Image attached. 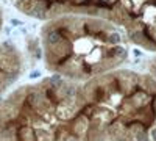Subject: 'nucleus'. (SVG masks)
Here are the masks:
<instances>
[{"mask_svg":"<svg viewBox=\"0 0 156 141\" xmlns=\"http://www.w3.org/2000/svg\"><path fill=\"white\" fill-rule=\"evenodd\" d=\"M42 74H41V71H31L30 72V79H39Z\"/></svg>","mask_w":156,"mask_h":141,"instance_id":"15","label":"nucleus"},{"mask_svg":"<svg viewBox=\"0 0 156 141\" xmlns=\"http://www.w3.org/2000/svg\"><path fill=\"white\" fill-rule=\"evenodd\" d=\"M67 127H69L72 136L81 139V138H84L87 135V132L90 129V121H89V118L86 116V114H83L80 111V113L75 114V116L67 122Z\"/></svg>","mask_w":156,"mask_h":141,"instance_id":"3","label":"nucleus"},{"mask_svg":"<svg viewBox=\"0 0 156 141\" xmlns=\"http://www.w3.org/2000/svg\"><path fill=\"white\" fill-rule=\"evenodd\" d=\"M139 88L145 89V91L151 93V94H156V79L154 77H142V79H139Z\"/></svg>","mask_w":156,"mask_h":141,"instance_id":"8","label":"nucleus"},{"mask_svg":"<svg viewBox=\"0 0 156 141\" xmlns=\"http://www.w3.org/2000/svg\"><path fill=\"white\" fill-rule=\"evenodd\" d=\"M106 43H108L109 46H120V43H122V35H120V33H117V32H111V33H108Z\"/></svg>","mask_w":156,"mask_h":141,"instance_id":"12","label":"nucleus"},{"mask_svg":"<svg viewBox=\"0 0 156 141\" xmlns=\"http://www.w3.org/2000/svg\"><path fill=\"white\" fill-rule=\"evenodd\" d=\"M28 16H31L34 19H39V20H45V19H48V8L34 2V8L31 9V13Z\"/></svg>","mask_w":156,"mask_h":141,"instance_id":"10","label":"nucleus"},{"mask_svg":"<svg viewBox=\"0 0 156 141\" xmlns=\"http://www.w3.org/2000/svg\"><path fill=\"white\" fill-rule=\"evenodd\" d=\"M17 138H19V141H37L36 129L31 124L17 127Z\"/></svg>","mask_w":156,"mask_h":141,"instance_id":"5","label":"nucleus"},{"mask_svg":"<svg viewBox=\"0 0 156 141\" xmlns=\"http://www.w3.org/2000/svg\"><path fill=\"white\" fill-rule=\"evenodd\" d=\"M31 54H33L34 60H42V47H39V46H37Z\"/></svg>","mask_w":156,"mask_h":141,"instance_id":"13","label":"nucleus"},{"mask_svg":"<svg viewBox=\"0 0 156 141\" xmlns=\"http://www.w3.org/2000/svg\"><path fill=\"white\" fill-rule=\"evenodd\" d=\"M134 108H133V105H131V102H129L126 97H123V100H122V104L119 105V110H117V116L119 118H125V116H133L134 114Z\"/></svg>","mask_w":156,"mask_h":141,"instance_id":"7","label":"nucleus"},{"mask_svg":"<svg viewBox=\"0 0 156 141\" xmlns=\"http://www.w3.org/2000/svg\"><path fill=\"white\" fill-rule=\"evenodd\" d=\"M128 135H129V133H128ZM129 136H131L134 141H151V139H150L148 129H140V130H137V132L131 133Z\"/></svg>","mask_w":156,"mask_h":141,"instance_id":"11","label":"nucleus"},{"mask_svg":"<svg viewBox=\"0 0 156 141\" xmlns=\"http://www.w3.org/2000/svg\"><path fill=\"white\" fill-rule=\"evenodd\" d=\"M117 114L108 108V107H103V105H95L94 113L89 116L90 121V129H95V130H101V132H106L108 127L115 121Z\"/></svg>","mask_w":156,"mask_h":141,"instance_id":"1","label":"nucleus"},{"mask_svg":"<svg viewBox=\"0 0 156 141\" xmlns=\"http://www.w3.org/2000/svg\"><path fill=\"white\" fill-rule=\"evenodd\" d=\"M0 14H2V11H0Z\"/></svg>","mask_w":156,"mask_h":141,"instance_id":"19","label":"nucleus"},{"mask_svg":"<svg viewBox=\"0 0 156 141\" xmlns=\"http://www.w3.org/2000/svg\"><path fill=\"white\" fill-rule=\"evenodd\" d=\"M133 55L139 58V57H142V55H144V54H142V52H140V50H139V49H133Z\"/></svg>","mask_w":156,"mask_h":141,"instance_id":"16","label":"nucleus"},{"mask_svg":"<svg viewBox=\"0 0 156 141\" xmlns=\"http://www.w3.org/2000/svg\"><path fill=\"white\" fill-rule=\"evenodd\" d=\"M128 39L134 44H139V46H147V41H145L144 35H142L140 28H134V27L129 28L128 30Z\"/></svg>","mask_w":156,"mask_h":141,"instance_id":"9","label":"nucleus"},{"mask_svg":"<svg viewBox=\"0 0 156 141\" xmlns=\"http://www.w3.org/2000/svg\"><path fill=\"white\" fill-rule=\"evenodd\" d=\"M11 24H12V25H22V22H20V20H17V19H12V20H11Z\"/></svg>","mask_w":156,"mask_h":141,"instance_id":"17","label":"nucleus"},{"mask_svg":"<svg viewBox=\"0 0 156 141\" xmlns=\"http://www.w3.org/2000/svg\"><path fill=\"white\" fill-rule=\"evenodd\" d=\"M64 41L62 35L58 32V28H50L45 32V38H44V44H45V49L47 47H53V46H58L59 43Z\"/></svg>","mask_w":156,"mask_h":141,"instance_id":"6","label":"nucleus"},{"mask_svg":"<svg viewBox=\"0 0 156 141\" xmlns=\"http://www.w3.org/2000/svg\"><path fill=\"white\" fill-rule=\"evenodd\" d=\"M67 141H81V139H80V138H75V136H70Z\"/></svg>","mask_w":156,"mask_h":141,"instance_id":"18","label":"nucleus"},{"mask_svg":"<svg viewBox=\"0 0 156 141\" xmlns=\"http://www.w3.org/2000/svg\"><path fill=\"white\" fill-rule=\"evenodd\" d=\"M154 96L156 94H151V93L145 91V89H142V88H136L133 93H129L126 96V99L131 102V105H133L134 110H140V108L148 107Z\"/></svg>","mask_w":156,"mask_h":141,"instance_id":"4","label":"nucleus"},{"mask_svg":"<svg viewBox=\"0 0 156 141\" xmlns=\"http://www.w3.org/2000/svg\"><path fill=\"white\" fill-rule=\"evenodd\" d=\"M150 139L156 141V122L151 125V129H150Z\"/></svg>","mask_w":156,"mask_h":141,"instance_id":"14","label":"nucleus"},{"mask_svg":"<svg viewBox=\"0 0 156 141\" xmlns=\"http://www.w3.org/2000/svg\"><path fill=\"white\" fill-rule=\"evenodd\" d=\"M81 107H83V105H81L76 99H75V100H62V102H59V104L55 107L53 116H55V119H58L61 124H67V122L75 116V114L80 113Z\"/></svg>","mask_w":156,"mask_h":141,"instance_id":"2","label":"nucleus"}]
</instances>
